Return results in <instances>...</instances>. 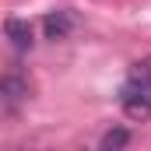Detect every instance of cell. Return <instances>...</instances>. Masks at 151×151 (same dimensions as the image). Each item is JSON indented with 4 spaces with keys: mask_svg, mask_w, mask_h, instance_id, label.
I'll list each match as a JSON object with an SVG mask.
<instances>
[{
    "mask_svg": "<svg viewBox=\"0 0 151 151\" xmlns=\"http://www.w3.org/2000/svg\"><path fill=\"white\" fill-rule=\"evenodd\" d=\"M0 99H4L7 109H14L18 102L32 99V81L25 74H18V70H7V74L0 77Z\"/></svg>",
    "mask_w": 151,
    "mask_h": 151,
    "instance_id": "7a4b0ae2",
    "label": "cell"
},
{
    "mask_svg": "<svg viewBox=\"0 0 151 151\" xmlns=\"http://www.w3.org/2000/svg\"><path fill=\"white\" fill-rule=\"evenodd\" d=\"M4 35H7V42H11L18 53H28V49L35 46V32H32V25H28L25 18H7V21H4Z\"/></svg>",
    "mask_w": 151,
    "mask_h": 151,
    "instance_id": "277c9868",
    "label": "cell"
},
{
    "mask_svg": "<svg viewBox=\"0 0 151 151\" xmlns=\"http://www.w3.org/2000/svg\"><path fill=\"white\" fill-rule=\"evenodd\" d=\"M130 81L144 84V88L151 91V56H144V60H137V63L130 67Z\"/></svg>",
    "mask_w": 151,
    "mask_h": 151,
    "instance_id": "8992f818",
    "label": "cell"
},
{
    "mask_svg": "<svg viewBox=\"0 0 151 151\" xmlns=\"http://www.w3.org/2000/svg\"><path fill=\"white\" fill-rule=\"evenodd\" d=\"M42 32L49 42H63V39L74 32V14L67 11V7H60V11H49L46 18H42Z\"/></svg>",
    "mask_w": 151,
    "mask_h": 151,
    "instance_id": "3957f363",
    "label": "cell"
},
{
    "mask_svg": "<svg viewBox=\"0 0 151 151\" xmlns=\"http://www.w3.org/2000/svg\"><path fill=\"white\" fill-rule=\"evenodd\" d=\"M127 144H130V130H127V127H113V130H106L102 141H99V148H102V151H119V148H127Z\"/></svg>",
    "mask_w": 151,
    "mask_h": 151,
    "instance_id": "5b68a950",
    "label": "cell"
},
{
    "mask_svg": "<svg viewBox=\"0 0 151 151\" xmlns=\"http://www.w3.org/2000/svg\"><path fill=\"white\" fill-rule=\"evenodd\" d=\"M119 109H123L127 119H134V123H148L151 119V91L144 84H137V81L127 77V84L119 88Z\"/></svg>",
    "mask_w": 151,
    "mask_h": 151,
    "instance_id": "6da1fadb",
    "label": "cell"
}]
</instances>
